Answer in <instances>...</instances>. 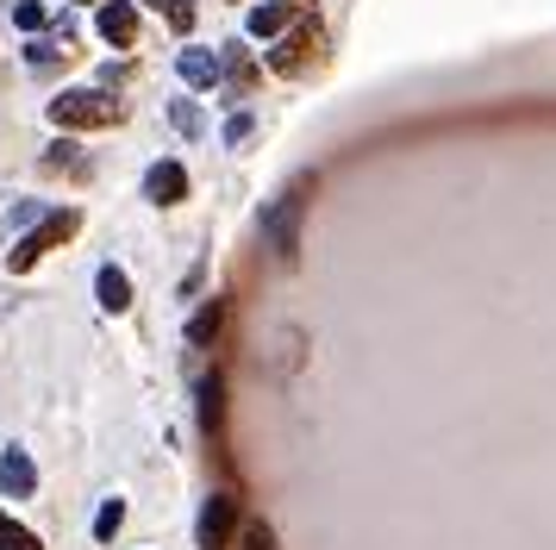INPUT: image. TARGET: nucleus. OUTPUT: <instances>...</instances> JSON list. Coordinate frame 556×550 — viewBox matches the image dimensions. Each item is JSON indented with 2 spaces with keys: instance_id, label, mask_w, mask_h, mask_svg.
<instances>
[{
  "instance_id": "obj_1",
  "label": "nucleus",
  "mask_w": 556,
  "mask_h": 550,
  "mask_svg": "<svg viewBox=\"0 0 556 550\" xmlns=\"http://www.w3.org/2000/svg\"><path fill=\"white\" fill-rule=\"evenodd\" d=\"M126 120V100L106 95V88H70L51 100V125L63 132H94V125H119Z\"/></svg>"
},
{
  "instance_id": "obj_23",
  "label": "nucleus",
  "mask_w": 556,
  "mask_h": 550,
  "mask_svg": "<svg viewBox=\"0 0 556 550\" xmlns=\"http://www.w3.org/2000/svg\"><path fill=\"white\" fill-rule=\"evenodd\" d=\"M238 138H251V120H244V113H231L226 120V145H238Z\"/></svg>"
},
{
  "instance_id": "obj_10",
  "label": "nucleus",
  "mask_w": 556,
  "mask_h": 550,
  "mask_svg": "<svg viewBox=\"0 0 556 550\" xmlns=\"http://www.w3.org/2000/svg\"><path fill=\"white\" fill-rule=\"evenodd\" d=\"M219 320H226V300H201V313L188 320V350H206L219 338Z\"/></svg>"
},
{
  "instance_id": "obj_14",
  "label": "nucleus",
  "mask_w": 556,
  "mask_h": 550,
  "mask_svg": "<svg viewBox=\"0 0 556 550\" xmlns=\"http://www.w3.org/2000/svg\"><path fill=\"white\" fill-rule=\"evenodd\" d=\"M94 295H101V307H106V313H126V307H131V282H126V270H101V282H94Z\"/></svg>"
},
{
  "instance_id": "obj_16",
  "label": "nucleus",
  "mask_w": 556,
  "mask_h": 550,
  "mask_svg": "<svg viewBox=\"0 0 556 550\" xmlns=\"http://www.w3.org/2000/svg\"><path fill=\"white\" fill-rule=\"evenodd\" d=\"M0 550H45V545H38V532H26L13 513H0Z\"/></svg>"
},
{
  "instance_id": "obj_12",
  "label": "nucleus",
  "mask_w": 556,
  "mask_h": 550,
  "mask_svg": "<svg viewBox=\"0 0 556 550\" xmlns=\"http://www.w3.org/2000/svg\"><path fill=\"white\" fill-rule=\"evenodd\" d=\"M294 220H301V200H281L276 213H269V245L281 257H294Z\"/></svg>"
},
{
  "instance_id": "obj_13",
  "label": "nucleus",
  "mask_w": 556,
  "mask_h": 550,
  "mask_svg": "<svg viewBox=\"0 0 556 550\" xmlns=\"http://www.w3.org/2000/svg\"><path fill=\"white\" fill-rule=\"evenodd\" d=\"M201 420H206V432L219 438V425H226V382H219V375H201Z\"/></svg>"
},
{
  "instance_id": "obj_18",
  "label": "nucleus",
  "mask_w": 556,
  "mask_h": 550,
  "mask_svg": "<svg viewBox=\"0 0 556 550\" xmlns=\"http://www.w3.org/2000/svg\"><path fill=\"white\" fill-rule=\"evenodd\" d=\"M151 7H163L176 32H194V0H151Z\"/></svg>"
},
{
  "instance_id": "obj_15",
  "label": "nucleus",
  "mask_w": 556,
  "mask_h": 550,
  "mask_svg": "<svg viewBox=\"0 0 556 550\" xmlns=\"http://www.w3.org/2000/svg\"><path fill=\"white\" fill-rule=\"evenodd\" d=\"M45 175H88V163H81V145L56 138V145L45 150Z\"/></svg>"
},
{
  "instance_id": "obj_11",
  "label": "nucleus",
  "mask_w": 556,
  "mask_h": 550,
  "mask_svg": "<svg viewBox=\"0 0 556 550\" xmlns=\"http://www.w3.org/2000/svg\"><path fill=\"white\" fill-rule=\"evenodd\" d=\"M294 13H301V7H288V0H269V7H256V13H251V38H281V32L294 25Z\"/></svg>"
},
{
  "instance_id": "obj_22",
  "label": "nucleus",
  "mask_w": 556,
  "mask_h": 550,
  "mask_svg": "<svg viewBox=\"0 0 556 550\" xmlns=\"http://www.w3.org/2000/svg\"><path fill=\"white\" fill-rule=\"evenodd\" d=\"M13 20L26 25V32H38V25L51 20V13H45V7H38V0H20V13H13Z\"/></svg>"
},
{
  "instance_id": "obj_21",
  "label": "nucleus",
  "mask_w": 556,
  "mask_h": 550,
  "mask_svg": "<svg viewBox=\"0 0 556 550\" xmlns=\"http://www.w3.org/2000/svg\"><path fill=\"white\" fill-rule=\"evenodd\" d=\"M169 120H176V132H188V138H194V132H201V107H188V100H176V113H169Z\"/></svg>"
},
{
  "instance_id": "obj_24",
  "label": "nucleus",
  "mask_w": 556,
  "mask_h": 550,
  "mask_svg": "<svg viewBox=\"0 0 556 550\" xmlns=\"http://www.w3.org/2000/svg\"><path fill=\"white\" fill-rule=\"evenodd\" d=\"M288 7H306V0H288Z\"/></svg>"
},
{
  "instance_id": "obj_4",
  "label": "nucleus",
  "mask_w": 556,
  "mask_h": 550,
  "mask_svg": "<svg viewBox=\"0 0 556 550\" xmlns=\"http://www.w3.org/2000/svg\"><path fill=\"white\" fill-rule=\"evenodd\" d=\"M231 532H238V500L231 495H213L201 513V550H226Z\"/></svg>"
},
{
  "instance_id": "obj_20",
  "label": "nucleus",
  "mask_w": 556,
  "mask_h": 550,
  "mask_svg": "<svg viewBox=\"0 0 556 550\" xmlns=\"http://www.w3.org/2000/svg\"><path fill=\"white\" fill-rule=\"evenodd\" d=\"M226 75H231V82H238V88H251V57H244V50H238V45L226 50Z\"/></svg>"
},
{
  "instance_id": "obj_19",
  "label": "nucleus",
  "mask_w": 556,
  "mask_h": 550,
  "mask_svg": "<svg viewBox=\"0 0 556 550\" xmlns=\"http://www.w3.org/2000/svg\"><path fill=\"white\" fill-rule=\"evenodd\" d=\"M238 550H276V532H269L263 520H251V525H244V545H238Z\"/></svg>"
},
{
  "instance_id": "obj_7",
  "label": "nucleus",
  "mask_w": 556,
  "mask_h": 550,
  "mask_svg": "<svg viewBox=\"0 0 556 550\" xmlns=\"http://www.w3.org/2000/svg\"><path fill=\"white\" fill-rule=\"evenodd\" d=\"M176 75H181V82H188V88H213V82L226 75V63H219L213 50L188 45V50H181V57H176Z\"/></svg>"
},
{
  "instance_id": "obj_3",
  "label": "nucleus",
  "mask_w": 556,
  "mask_h": 550,
  "mask_svg": "<svg viewBox=\"0 0 556 550\" xmlns=\"http://www.w3.org/2000/svg\"><path fill=\"white\" fill-rule=\"evenodd\" d=\"M76 225H81V213H51V220H45V225H31L26 238L13 245V257H7V270H20V275H26L31 263L45 257V250L70 245V238H76Z\"/></svg>"
},
{
  "instance_id": "obj_9",
  "label": "nucleus",
  "mask_w": 556,
  "mask_h": 550,
  "mask_svg": "<svg viewBox=\"0 0 556 550\" xmlns=\"http://www.w3.org/2000/svg\"><path fill=\"white\" fill-rule=\"evenodd\" d=\"M101 38L106 45H131L138 38V7L131 0H106L101 7Z\"/></svg>"
},
{
  "instance_id": "obj_17",
  "label": "nucleus",
  "mask_w": 556,
  "mask_h": 550,
  "mask_svg": "<svg viewBox=\"0 0 556 550\" xmlns=\"http://www.w3.org/2000/svg\"><path fill=\"white\" fill-rule=\"evenodd\" d=\"M119 520H126V500H106L101 520H94V538H101V545H113V538H119Z\"/></svg>"
},
{
  "instance_id": "obj_6",
  "label": "nucleus",
  "mask_w": 556,
  "mask_h": 550,
  "mask_svg": "<svg viewBox=\"0 0 556 550\" xmlns=\"http://www.w3.org/2000/svg\"><path fill=\"white\" fill-rule=\"evenodd\" d=\"M26 63H31V75H56L63 63H76V32H70V25H56L45 45L26 50Z\"/></svg>"
},
{
  "instance_id": "obj_5",
  "label": "nucleus",
  "mask_w": 556,
  "mask_h": 550,
  "mask_svg": "<svg viewBox=\"0 0 556 550\" xmlns=\"http://www.w3.org/2000/svg\"><path fill=\"white\" fill-rule=\"evenodd\" d=\"M144 200L151 207H181L188 200V170L181 163H151L144 170Z\"/></svg>"
},
{
  "instance_id": "obj_2",
  "label": "nucleus",
  "mask_w": 556,
  "mask_h": 550,
  "mask_svg": "<svg viewBox=\"0 0 556 550\" xmlns=\"http://www.w3.org/2000/svg\"><path fill=\"white\" fill-rule=\"evenodd\" d=\"M326 63V20L319 13H294V32L269 50V70L276 75H306Z\"/></svg>"
},
{
  "instance_id": "obj_8",
  "label": "nucleus",
  "mask_w": 556,
  "mask_h": 550,
  "mask_svg": "<svg viewBox=\"0 0 556 550\" xmlns=\"http://www.w3.org/2000/svg\"><path fill=\"white\" fill-rule=\"evenodd\" d=\"M0 488H7L13 500H26L31 488H38V470H31V457H26L20 445H13L7 457H0Z\"/></svg>"
}]
</instances>
